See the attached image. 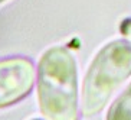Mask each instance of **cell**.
I'll list each match as a JSON object with an SVG mask.
<instances>
[{
    "label": "cell",
    "instance_id": "cell-4",
    "mask_svg": "<svg viewBox=\"0 0 131 120\" xmlns=\"http://www.w3.org/2000/svg\"><path fill=\"white\" fill-rule=\"evenodd\" d=\"M107 120H131V84L111 104Z\"/></svg>",
    "mask_w": 131,
    "mask_h": 120
},
{
    "label": "cell",
    "instance_id": "cell-1",
    "mask_svg": "<svg viewBox=\"0 0 131 120\" xmlns=\"http://www.w3.org/2000/svg\"><path fill=\"white\" fill-rule=\"evenodd\" d=\"M38 101L46 120H78V70L63 47L43 52L38 64Z\"/></svg>",
    "mask_w": 131,
    "mask_h": 120
},
{
    "label": "cell",
    "instance_id": "cell-6",
    "mask_svg": "<svg viewBox=\"0 0 131 120\" xmlns=\"http://www.w3.org/2000/svg\"><path fill=\"white\" fill-rule=\"evenodd\" d=\"M4 2H6V0H0V4H2V3H4Z\"/></svg>",
    "mask_w": 131,
    "mask_h": 120
},
{
    "label": "cell",
    "instance_id": "cell-7",
    "mask_svg": "<svg viewBox=\"0 0 131 120\" xmlns=\"http://www.w3.org/2000/svg\"><path fill=\"white\" fill-rule=\"evenodd\" d=\"M32 120H40V119H32Z\"/></svg>",
    "mask_w": 131,
    "mask_h": 120
},
{
    "label": "cell",
    "instance_id": "cell-2",
    "mask_svg": "<svg viewBox=\"0 0 131 120\" xmlns=\"http://www.w3.org/2000/svg\"><path fill=\"white\" fill-rule=\"evenodd\" d=\"M131 75V42L115 39L98 51L84 77L82 108L85 117H92L105 107L108 98L121 82Z\"/></svg>",
    "mask_w": 131,
    "mask_h": 120
},
{
    "label": "cell",
    "instance_id": "cell-3",
    "mask_svg": "<svg viewBox=\"0 0 131 120\" xmlns=\"http://www.w3.org/2000/svg\"><path fill=\"white\" fill-rule=\"evenodd\" d=\"M35 68L30 59L12 57L0 59V108L10 107L30 94Z\"/></svg>",
    "mask_w": 131,
    "mask_h": 120
},
{
    "label": "cell",
    "instance_id": "cell-5",
    "mask_svg": "<svg viewBox=\"0 0 131 120\" xmlns=\"http://www.w3.org/2000/svg\"><path fill=\"white\" fill-rule=\"evenodd\" d=\"M124 26H128L130 29H127V27H121V31H123L124 35H130L131 33V20H127V22H124Z\"/></svg>",
    "mask_w": 131,
    "mask_h": 120
}]
</instances>
